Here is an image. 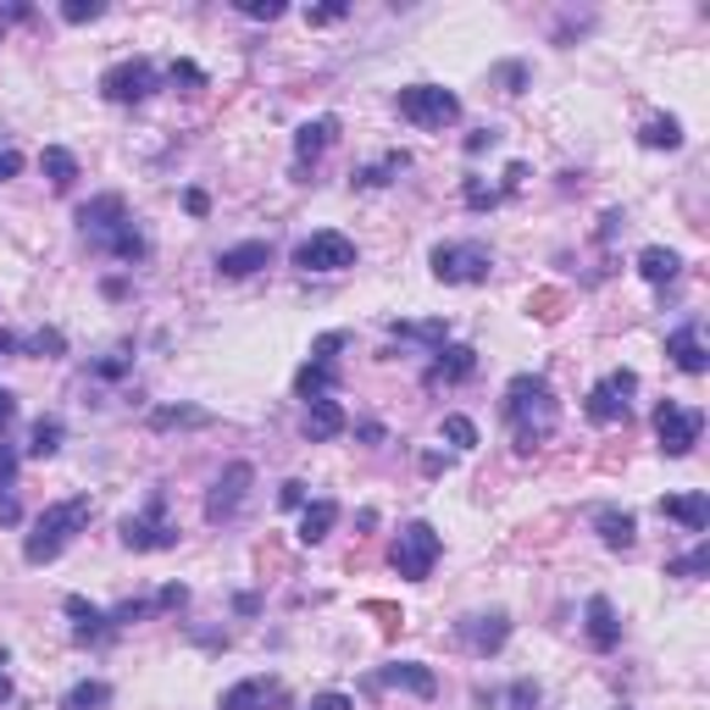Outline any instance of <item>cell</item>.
Returning <instances> with one entry per match:
<instances>
[{
	"mask_svg": "<svg viewBox=\"0 0 710 710\" xmlns=\"http://www.w3.org/2000/svg\"><path fill=\"white\" fill-rule=\"evenodd\" d=\"M267 261H272V244H267V239H250V244L222 250V255H217V272H222V278H250V272H261Z\"/></svg>",
	"mask_w": 710,
	"mask_h": 710,
	"instance_id": "17",
	"label": "cell"
},
{
	"mask_svg": "<svg viewBox=\"0 0 710 710\" xmlns=\"http://www.w3.org/2000/svg\"><path fill=\"white\" fill-rule=\"evenodd\" d=\"M384 682H389V688H406V693H417V699H434V688H439V677H434L428 666H417V660L389 666V671H384Z\"/></svg>",
	"mask_w": 710,
	"mask_h": 710,
	"instance_id": "22",
	"label": "cell"
},
{
	"mask_svg": "<svg viewBox=\"0 0 710 710\" xmlns=\"http://www.w3.org/2000/svg\"><path fill=\"white\" fill-rule=\"evenodd\" d=\"M90 494H73V500H56V505H45L40 511V522H34V533H29V544H23V561L29 566H45V561H56L84 528H90Z\"/></svg>",
	"mask_w": 710,
	"mask_h": 710,
	"instance_id": "2",
	"label": "cell"
},
{
	"mask_svg": "<svg viewBox=\"0 0 710 710\" xmlns=\"http://www.w3.org/2000/svg\"><path fill=\"white\" fill-rule=\"evenodd\" d=\"M505 422H511V439H516V450H539V445L555 434V422H561L555 389H550L539 373H522V378H511V389H505Z\"/></svg>",
	"mask_w": 710,
	"mask_h": 710,
	"instance_id": "1",
	"label": "cell"
},
{
	"mask_svg": "<svg viewBox=\"0 0 710 710\" xmlns=\"http://www.w3.org/2000/svg\"><path fill=\"white\" fill-rule=\"evenodd\" d=\"M12 417H18V400H12V395H7V389H0V428H7V422H12Z\"/></svg>",
	"mask_w": 710,
	"mask_h": 710,
	"instance_id": "49",
	"label": "cell"
},
{
	"mask_svg": "<svg viewBox=\"0 0 710 710\" xmlns=\"http://www.w3.org/2000/svg\"><path fill=\"white\" fill-rule=\"evenodd\" d=\"M40 167H45V178H51L56 189H73V184H79V161H73V150H62V145H51V150L40 156Z\"/></svg>",
	"mask_w": 710,
	"mask_h": 710,
	"instance_id": "31",
	"label": "cell"
},
{
	"mask_svg": "<svg viewBox=\"0 0 710 710\" xmlns=\"http://www.w3.org/2000/svg\"><path fill=\"white\" fill-rule=\"evenodd\" d=\"M29 349H34V355H45V349L56 355V349H62V333H34V338H29Z\"/></svg>",
	"mask_w": 710,
	"mask_h": 710,
	"instance_id": "44",
	"label": "cell"
},
{
	"mask_svg": "<svg viewBox=\"0 0 710 710\" xmlns=\"http://www.w3.org/2000/svg\"><path fill=\"white\" fill-rule=\"evenodd\" d=\"M638 389V373H610V378H599L594 389H588V417L599 422V428H610V422H622L627 417V395Z\"/></svg>",
	"mask_w": 710,
	"mask_h": 710,
	"instance_id": "11",
	"label": "cell"
},
{
	"mask_svg": "<svg viewBox=\"0 0 710 710\" xmlns=\"http://www.w3.org/2000/svg\"><path fill=\"white\" fill-rule=\"evenodd\" d=\"M294 267L300 272H344V267H355V244L344 239V233H311V239H300L294 244Z\"/></svg>",
	"mask_w": 710,
	"mask_h": 710,
	"instance_id": "6",
	"label": "cell"
},
{
	"mask_svg": "<svg viewBox=\"0 0 710 710\" xmlns=\"http://www.w3.org/2000/svg\"><path fill=\"white\" fill-rule=\"evenodd\" d=\"M250 483H255V472H250L244 461H233V467L211 483V494H206V522H233L239 505H244V494H250Z\"/></svg>",
	"mask_w": 710,
	"mask_h": 710,
	"instance_id": "10",
	"label": "cell"
},
{
	"mask_svg": "<svg viewBox=\"0 0 710 710\" xmlns=\"http://www.w3.org/2000/svg\"><path fill=\"white\" fill-rule=\"evenodd\" d=\"M150 90H156V67H150V62H139V56H134V62H117V67H106V73H101V95H106V101H117V106H139Z\"/></svg>",
	"mask_w": 710,
	"mask_h": 710,
	"instance_id": "8",
	"label": "cell"
},
{
	"mask_svg": "<svg viewBox=\"0 0 710 710\" xmlns=\"http://www.w3.org/2000/svg\"><path fill=\"white\" fill-rule=\"evenodd\" d=\"M333 128H338L333 117H316V123H305V128L294 134V156H300V161L322 156V150H327V139H333Z\"/></svg>",
	"mask_w": 710,
	"mask_h": 710,
	"instance_id": "29",
	"label": "cell"
},
{
	"mask_svg": "<svg viewBox=\"0 0 710 710\" xmlns=\"http://www.w3.org/2000/svg\"><path fill=\"white\" fill-rule=\"evenodd\" d=\"M0 522H18V500L12 494H0Z\"/></svg>",
	"mask_w": 710,
	"mask_h": 710,
	"instance_id": "51",
	"label": "cell"
},
{
	"mask_svg": "<svg viewBox=\"0 0 710 710\" xmlns=\"http://www.w3.org/2000/svg\"><path fill=\"white\" fill-rule=\"evenodd\" d=\"M62 439H67L62 417H40V422H34V434H29V456H34V461H51V456L62 450Z\"/></svg>",
	"mask_w": 710,
	"mask_h": 710,
	"instance_id": "28",
	"label": "cell"
},
{
	"mask_svg": "<svg viewBox=\"0 0 710 710\" xmlns=\"http://www.w3.org/2000/svg\"><path fill=\"white\" fill-rule=\"evenodd\" d=\"M478 373V349L472 344H439V362L428 367V384H467Z\"/></svg>",
	"mask_w": 710,
	"mask_h": 710,
	"instance_id": "13",
	"label": "cell"
},
{
	"mask_svg": "<svg viewBox=\"0 0 710 710\" xmlns=\"http://www.w3.org/2000/svg\"><path fill=\"white\" fill-rule=\"evenodd\" d=\"M699 434H704V417L693 411V406H660L655 411V439H660V450L666 456H688L693 445H699Z\"/></svg>",
	"mask_w": 710,
	"mask_h": 710,
	"instance_id": "7",
	"label": "cell"
},
{
	"mask_svg": "<svg viewBox=\"0 0 710 710\" xmlns=\"http://www.w3.org/2000/svg\"><path fill=\"white\" fill-rule=\"evenodd\" d=\"M123 544H128V550H173V544H178V528L167 522V500H161V494H156L145 511L123 516Z\"/></svg>",
	"mask_w": 710,
	"mask_h": 710,
	"instance_id": "5",
	"label": "cell"
},
{
	"mask_svg": "<svg viewBox=\"0 0 710 710\" xmlns=\"http://www.w3.org/2000/svg\"><path fill=\"white\" fill-rule=\"evenodd\" d=\"M167 79H173V84H189V90H200V84H206V73H200L195 62H173V73H167Z\"/></svg>",
	"mask_w": 710,
	"mask_h": 710,
	"instance_id": "41",
	"label": "cell"
},
{
	"mask_svg": "<svg viewBox=\"0 0 710 710\" xmlns=\"http://www.w3.org/2000/svg\"><path fill=\"white\" fill-rule=\"evenodd\" d=\"M400 333H406V338H428V344H445V333H450V327H445V322H400Z\"/></svg>",
	"mask_w": 710,
	"mask_h": 710,
	"instance_id": "36",
	"label": "cell"
},
{
	"mask_svg": "<svg viewBox=\"0 0 710 710\" xmlns=\"http://www.w3.org/2000/svg\"><path fill=\"white\" fill-rule=\"evenodd\" d=\"M594 528H599V539H605L610 550H633V539H638V522H633L627 511H599Z\"/></svg>",
	"mask_w": 710,
	"mask_h": 710,
	"instance_id": "25",
	"label": "cell"
},
{
	"mask_svg": "<svg viewBox=\"0 0 710 710\" xmlns=\"http://www.w3.org/2000/svg\"><path fill=\"white\" fill-rule=\"evenodd\" d=\"M338 18H344V0H333V7H316V12H311V23H338Z\"/></svg>",
	"mask_w": 710,
	"mask_h": 710,
	"instance_id": "46",
	"label": "cell"
},
{
	"mask_svg": "<svg viewBox=\"0 0 710 710\" xmlns=\"http://www.w3.org/2000/svg\"><path fill=\"white\" fill-rule=\"evenodd\" d=\"M267 704H283V688L267 677H244L222 693V710H267Z\"/></svg>",
	"mask_w": 710,
	"mask_h": 710,
	"instance_id": "16",
	"label": "cell"
},
{
	"mask_svg": "<svg viewBox=\"0 0 710 710\" xmlns=\"http://www.w3.org/2000/svg\"><path fill=\"white\" fill-rule=\"evenodd\" d=\"M704 572H710V544H699L693 555H682V561L666 566V577H704Z\"/></svg>",
	"mask_w": 710,
	"mask_h": 710,
	"instance_id": "33",
	"label": "cell"
},
{
	"mask_svg": "<svg viewBox=\"0 0 710 710\" xmlns=\"http://www.w3.org/2000/svg\"><path fill=\"white\" fill-rule=\"evenodd\" d=\"M344 406L338 400H311V411H305V439L311 445H327V439H338L344 434Z\"/></svg>",
	"mask_w": 710,
	"mask_h": 710,
	"instance_id": "20",
	"label": "cell"
},
{
	"mask_svg": "<svg viewBox=\"0 0 710 710\" xmlns=\"http://www.w3.org/2000/svg\"><path fill=\"white\" fill-rule=\"evenodd\" d=\"M445 439H450L456 450H478V428H472V417H445Z\"/></svg>",
	"mask_w": 710,
	"mask_h": 710,
	"instance_id": "34",
	"label": "cell"
},
{
	"mask_svg": "<svg viewBox=\"0 0 710 710\" xmlns=\"http://www.w3.org/2000/svg\"><path fill=\"white\" fill-rule=\"evenodd\" d=\"M239 12H244V18H267V23H272V18H283L278 0H239Z\"/></svg>",
	"mask_w": 710,
	"mask_h": 710,
	"instance_id": "40",
	"label": "cell"
},
{
	"mask_svg": "<svg viewBox=\"0 0 710 710\" xmlns=\"http://www.w3.org/2000/svg\"><path fill=\"white\" fill-rule=\"evenodd\" d=\"M184 206H189V211H195V217H206V206H211V200H206V195H200V189H189V195H184Z\"/></svg>",
	"mask_w": 710,
	"mask_h": 710,
	"instance_id": "50",
	"label": "cell"
},
{
	"mask_svg": "<svg viewBox=\"0 0 710 710\" xmlns=\"http://www.w3.org/2000/svg\"><path fill=\"white\" fill-rule=\"evenodd\" d=\"M434 278L439 283H483L489 278V250L483 244H439L434 250Z\"/></svg>",
	"mask_w": 710,
	"mask_h": 710,
	"instance_id": "9",
	"label": "cell"
},
{
	"mask_svg": "<svg viewBox=\"0 0 710 710\" xmlns=\"http://www.w3.org/2000/svg\"><path fill=\"white\" fill-rule=\"evenodd\" d=\"M18 483V450L12 445H0V494H7Z\"/></svg>",
	"mask_w": 710,
	"mask_h": 710,
	"instance_id": "39",
	"label": "cell"
},
{
	"mask_svg": "<svg viewBox=\"0 0 710 710\" xmlns=\"http://www.w3.org/2000/svg\"><path fill=\"white\" fill-rule=\"evenodd\" d=\"M395 106H400V117L417 123V128H450V123H461V101H456L450 90H439V84H406V90L395 95Z\"/></svg>",
	"mask_w": 710,
	"mask_h": 710,
	"instance_id": "4",
	"label": "cell"
},
{
	"mask_svg": "<svg viewBox=\"0 0 710 710\" xmlns=\"http://www.w3.org/2000/svg\"><path fill=\"white\" fill-rule=\"evenodd\" d=\"M638 145H644V150H677V145H682V123H677V117H649V123L638 128Z\"/></svg>",
	"mask_w": 710,
	"mask_h": 710,
	"instance_id": "27",
	"label": "cell"
},
{
	"mask_svg": "<svg viewBox=\"0 0 710 710\" xmlns=\"http://www.w3.org/2000/svg\"><path fill=\"white\" fill-rule=\"evenodd\" d=\"M333 522H338V505H333V500H311V505L300 511V544H322V539L333 533Z\"/></svg>",
	"mask_w": 710,
	"mask_h": 710,
	"instance_id": "24",
	"label": "cell"
},
{
	"mask_svg": "<svg viewBox=\"0 0 710 710\" xmlns=\"http://www.w3.org/2000/svg\"><path fill=\"white\" fill-rule=\"evenodd\" d=\"M12 699V688H7V677H0V704H7Z\"/></svg>",
	"mask_w": 710,
	"mask_h": 710,
	"instance_id": "53",
	"label": "cell"
},
{
	"mask_svg": "<svg viewBox=\"0 0 710 710\" xmlns=\"http://www.w3.org/2000/svg\"><path fill=\"white\" fill-rule=\"evenodd\" d=\"M12 349H18V338H12V333H0V362H7Z\"/></svg>",
	"mask_w": 710,
	"mask_h": 710,
	"instance_id": "52",
	"label": "cell"
},
{
	"mask_svg": "<svg viewBox=\"0 0 710 710\" xmlns=\"http://www.w3.org/2000/svg\"><path fill=\"white\" fill-rule=\"evenodd\" d=\"M156 605H161V610H173V605H184V588H178V583H173V588H161V594H156Z\"/></svg>",
	"mask_w": 710,
	"mask_h": 710,
	"instance_id": "48",
	"label": "cell"
},
{
	"mask_svg": "<svg viewBox=\"0 0 710 710\" xmlns=\"http://www.w3.org/2000/svg\"><path fill=\"white\" fill-rule=\"evenodd\" d=\"M456 638L472 655H500L505 638H511V622H505V610H478V616H461L456 622Z\"/></svg>",
	"mask_w": 710,
	"mask_h": 710,
	"instance_id": "12",
	"label": "cell"
},
{
	"mask_svg": "<svg viewBox=\"0 0 710 710\" xmlns=\"http://www.w3.org/2000/svg\"><path fill=\"white\" fill-rule=\"evenodd\" d=\"M588 644H594V649H616V644H622V622H616V610H610L605 594L588 599Z\"/></svg>",
	"mask_w": 710,
	"mask_h": 710,
	"instance_id": "21",
	"label": "cell"
},
{
	"mask_svg": "<svg viewBox=\"0 0 710 710\" xmlns=\"http://www.w3.org/2000/svg\"><path fill=\"white\" fill-rule=\"evenodd\" d=\"M106 704H112V682H101V677L73 682L67 699H62V710H106Z\"/></svg>",
	"mask_w": 710,
	"mask_h": 710,
	"instance_id": "26",
	"label": "cell"
},
{
	"mask_svg": "<svg viewBox=\"0 0 710 710\" xmlns=\"http://www.w3.org/2000/svg\"><path fill=\"white\" fill-rule=\"evenodd\" d=\"M106 7H101V0H67V7H62V18L67 23H95Z\"/></svg>",
	"mask_w": 710,
	"mask_h": 710,
	"instance_id": "35",
	"label": "cell"
},
{
	"mask_svg": "<svg viewBox=\"0 0 710 710\" xmlns=\"http://www.w3.org/2000/svg\"><path fill=\"white\" fill-rule=\"evenodd\" d=\"M305 710H349V699H344V693H316Z\"/></svg>",
	"mask_w": 710,
	"mask_h": 710,
	"instance_id": "45",
	"label": "cell"
},
{
	"mask_svg": "<svg viewBox=\"0 0 710 710\" xmlns=\"http://www.w3.org/2000/svg\"><path fill=\"white\" fill-rule=\"evenodd\" d=\"M439 533L428 528V522H406L400 533H395V544H389V566L406 577V583H422L428 572H434V561H439Z\"/></svg>",
	"mask_w": 710,
	"mask_h": 710,
	"instance_id": "3",
	"label": "cell"
},
{
	"mask_svg": "<svg viewBox=\"0 0 710 710\" xmlns=\"http://www.w3.org/2000/svg\"><path fill=\"white\" fill-rule=\"evenodd\" d=\"M294 389H300V400H327L338 389V367L333 362H311V367H300Z\"/></svg>",
	"mask_w": 710,
	"mask_h": 710,
	"instance_id": "23",
	"label": "cell"
},
{
	"mask_svg": "<svg viewBox=\"0 0 710 710\" xmlns=\"http://www.w3.org/2000/svg\"><path fill=\"white\" fill-rule=\"evenodd\" d=\"M511 710H539V688L533 682H516L511 688Z\"/></svg>",
	"mask_w": 710,
	"mask_h": 710,
	"instance_id": "42",
	"label": "cell"
},
{
	"mask_svg": "<svg viewBox=\"0 0 710 710\" xmlns=\"http://www.w3.org/2000/svg\"><path fill=\"white\" fill-rule=\"evenodd\" d=\"M278 500H283V505H305V483H283Z\"/></svg>",
	"mask_w": 710,
	"mask_h": 710,
	"instance_id": "47",
	"label": "cell"
},
{
	"mask_svg": "<svg viewBox=\"0 0 710 710\" xmlns=\"http://www.w3.org/2000/svg\"><path fill=\"white\" fill-rule=\"evenodd\" d=\"M79 222H84V233L101 244L112 228H123V222H128V206H123V195H101V200H90V206L79 211Z\"/></svg>",
	"mask_w": 710,
	"mask_h": 710,
	"instance_id": "15",
	"label": "cell"
},
{
	"mask_svg": "<svg viewBox=\"0 0 710 710\" xmlns=\"http://www.w3.org/2000/svg\"><path fill=\"white\" fill-rule=\"evenodd\" d=\"M666 355H671V362L688 373V378H699L704 367H710V355H704V344H699V327L688 322V327H677L671 338H666Z\"/></svg>",
	"mask_w": 710,
	"mask_h": 710,
	"instance_id": "18",
	"label": "cell"
},
{
	"mask_svg": "<svg viewBox=\"0 0 710 710\" xmlns=\"http://www.w3.org/2000/svg\"><path fill=\"white\" fill-rule=\"evenodd\" d=\"M150 422H156V428H178V422H184V428H200V422H206V411H156Z\"/></svg>",
	"mask_w": 710,
	"mask_h": 710,
	"instance_id": "37",
	"label": "cell"
},
{
	"mask_svg": "<svg viewBox=\"0 0 710 710\" xmlns=\"http://www.w3.org/2000/svg\"><path fill=\"white\" fill-rule=\"evenodd\" d=\"M660 516H671V522H682L688 533H704L710 528V500L693 489V494H666L660 500Z\"/></svg>",
	"mask_w": 710,
	"mask_h": 710,
	"instance_id": "19",
	"label": "cell"
},
{
	"mask_svg": "<svg viewBox=\"0 0 710 710\" xmlns=\"http://www.w3.org/2000/svg\"><path fill=\"white\" fill-rule=\"evenodd\" d=\"M18 167H23V156H18L12 145H0V184H12V178H18Z\"/></svg>",
	"mask_w": 710,
	"mask_h": 710,
	"instance_id": "43",
	"label": "cell"
},
{
	"mask_svg": "<svg viewBox=\"0 0 710 710\" xmlns=\"http://www.w3.org/2000/svg\"><path fill=\"white\" fill-rule=\"evenodd\" d=\"M638 272H644L649 283H671V278L682 272V261H677V250H660V244H649V250L638 255Z\"/></svg>",
	"mask_w": 710,
	"mask_h": 710,
	"instance_id": "30",
	"label": "cell"
},
{
	"mask_svg": "<svg viewBox=\"0 0 710 710\" xmlns=\"http://www.w3.org/2000/svg\"><path fill=\"white\" fill-rule=\"evenodd\" d=\"M344 344H349L344 333H322V338L311 344V362H333V349H344Z\"/></svg>",
	"mask_w": 710,
	"mask_h": 710,
	"instance_id": "38",
	"label": "cell"
},
{
	"mask_svg": "<svg viewBox=\"0 0 710 710\" xmlns=\"http://www.w3.org/2000/svg\"><path fill=\"white\" fill-rule=\"evenodd\" d=\"M101 250H112L117 261H139V255H145V239H139L134 222H123V228H112V233L101 239Z\"/></svg>",
	"mask_w": 710,
	"mask_h": 710,
	"instance_id": "32",
	"label": "cell"
},
{
	"mask_svg": "<svg viewBox=\"0 0 710 710\" xmlns=\"http://www.w3.org/2000/svg\"><path fill=\"white\" fill-rule=\"evenodd\" d=\"M67 616H73V638H79V644H106V638L117 633V622H112V616H106L101 605L79 599V594L67 599Z\"/></svg>",
	"mask_w": 710,
	"mask_h": 710,
	"instance_id": "14",
	"label": "cell"
}]
</instances>
